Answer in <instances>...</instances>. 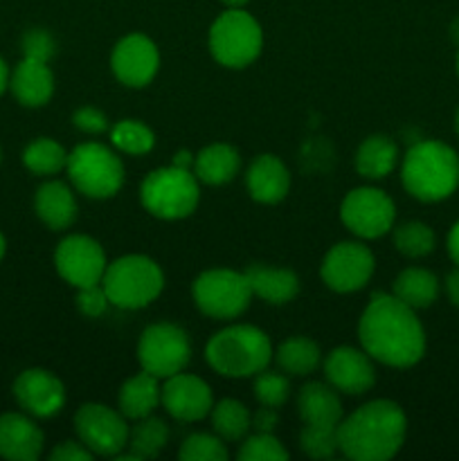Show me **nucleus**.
Returning a JSON list of instances; mask_svg holds the SVG:
<instances>
[{"instance_id":"1","label":"nucleus","mask_w":459,"mask_h":461,"mask_svg":"<svg viewBox=\"0 0 459 461\" xmlns=\"http://www.w3.org/2000/svg\"><path fill=\"white\" fill-rule=\"evenodd\" d=\"M363 349L390 367H412L426 354V333L405 302L376 293L358 324Z\"/></svg>"},{"instance_id":"2","label":"nucleus","mask_w":459,"mask_h":461,"mask_svg":"<svg viewBox=\"0 0 459 461\" xmlns=\"http://www.w3.org/2000/svg\"><path fill=\"white\" fill-rule=\"evenodd\" d=\"M408 430L405 412L394 401H372L338 423L340 450L354 461H385L400 450Z\"/></svg>"},{"instance_id":"3","label":"nucleus","mask_w":459,"mask_h":461,"mask_svg":"<svg viewBox=\"0 0 459 461\" xmlns=\"http://www.w3.org/2000/svg\"><path fill=\"white\" fill-rule=\"evenodd\" d=\"M403 187L423 203H439L459 187V156L448 144L423 140L412 144L400 167Z\"/></svg>"},{"instance_id":"4","label":"nucleus","mask_w":459,"mask_h":461,"mask_svg":"<svg viewBox=\"0 0 459 461\" xmlns=\"http://www.w3.org/2000/svg\"><path fill=\"white\" fill-rule=\"evenodd\" d=\"M205 358L220 376H256L268 367L273 358V347L261 329L250 327V324H234L212 336L205 347Z\"/></svg>"},{"instance_id":"5","label":"nucleus","mask_w":459,"mask_h":461,"mask_svg":"<svg viewBox=\"0 0 459 461\" xmlns=\"http://www.w3.org/2000/svg\"><path fill=\"white\" fill-rule=\"evenodd\" d=\"M102 286L112 306L135 311L158 300L165 286V275L148 257L126 255L106 266Z\"/></svg>"},{"instance_id":"6","label":"nucleus","mask_w":459,"mask_h":461,"mask_svg":"<svg viewBox=\"0 0 459 461\" xmlns=\"http://www.w3.org/2000/svg\"><path fill=\"white\" fill-rule=\"evenodd\" d=\"M140 198L148 214L162 221H178L196 210L201 189H198V178L192 174V169L169 165L151 171L144 178Z\"/></svg>"},{"instance_id":"7","label":"nucleus","mask_w":459,"mask_h":461,"mask_svg":"<svg viewBox=\"0 0 459 461\" xmlns=\"http://www.w3.org/2000/svg\"><path fill=\"white\" fill-rule=\"evenodd\" d=\"M68 178L88 198H111L124 185V165L108 147L84 142L68 153Z\"/></svg>"},{"instance_id":"8","label":"nucleus","mask_w":459,"mask_h":461,"mask_svg":"<svg viewBox=\"0 0 459 461\" xmlns=\"http://www.w3.org/2000/svg\"><path fill=\"white\" fill-rule=\"evenodd\" d=\"M264 34L255 18L241 7L220 14L210 30V52L220 66L246 68L259 57Z\"/></svg>"},{"instance_id":"9","label":"nucleus","mask_w":459,"mask_h":461,"mask_svg":"<svg viewBox=\"0 0 459 461\" xmlns=\"http://www.w3.org/2000/svg\"><path fill=\"white\" fill-rule=\"evenodd\" d=\"M252 291L246 273L228 268L205 270L194 282V302L205 315L216 320H232L250 306Z\"/></svg>"},{"instance_id":"10","label":"nucleus","mask_w":459,"mask_h":461,"mask_svg":"<svg viewBox=\"0 0 459 461\" xmlns=\"http://www.w3.org/2000/svg\"><path fill=\"white\" fill-rule=\"evenodd\" d=\"M189 338L180 327L169 322L151 324L138 345V360L144 372L156 378H169L183 372L189 363Z\"/></svg>"},{"instance_id":"11","label":"nucleus","mask_w":459,"mask_h":461,"mask_svg":"<svg viewBox=\"0 0 459 461\" xmlns=\"http://www.w3.org/2000/svg\"><path fill=\"white\" fill-rule=\"evenodd\" d=\"M342 223L360 239H378L394 225L396 207L385 192L376 187L351 189L340 207Z\"/></svg>"},{"instance_id":"12","label":"nucleus","mask_w":459,"mask_h":461,"mask_svg":"<svg viewBox=\"0 0 459 461\" xmlns=\"http://www.w3.org/2000/svg\"><path fill=\"white\" fill-rule=\"evenodd\" d=\"M75 430L79 441L93 455L112 457L129 444V426L124 414L102 403H86L75 414Z\"/></svg>"},{"instance_id":"13","label":"nucleus","mask_w":459,"mask_h":461,"mask_svg":"<svg viewBox=\"0 0 459 461\" xmlns=\"http://www.w3.org/2000/svg\"><path fill=\"white\" fill-rule=\"evenodd\" d=\"M54 266L68 284L86 288L102 284L108 261L104 248L94 239L86 234H70L57 246Z\"/></svg>"},{"instance_id":"14","label":"nucleus","mask_w":459,"mask_h":461,"mask_svg":"<svg viewBox=\"0 0 459 461\" xmlns=\"http://www.w3.org/2000/svg\"><path fill=\"white\" fill-rule=\"evenodd\" d=\"M372 250L363 243L342 241L327 252L322 261V279L331 291L336 293H354L367 286L374 275Z\"/></svg>"},{"instance_id":"15","label":"nucleus","mask_w":459,"mask_h":461,"mask_svg":"<svg viewBox=\"0 0 459 461\" xmlns=\"http://www.w3.org/2000/svg\"><path fill=\"white\" fill-rule=\"evenodd\" d=\"M111 66L122 84L129 88H144L158 75L160 54L148 36L129 34L112 50Z\"/></svg>"},{"instance_id":"16","label":"nucleus","mask_w":459,"mask_h":461,"mask_svg":"<svg viewBox=\"0 0 459 461\" xmlns=\"http://www.w3.org/2000/svg\"><path fill=\"white\" fill-rule=\"evenodd\" d=\"M14 396L27 414L36 419H50L63 410L66 387L48 369L32 367L18 374L14 381Z\"/></svg>"},{"instance_id":"17","label":"nucleus","mask_w":459,"mask_h":461,"mask_svg":"<svg viewBox=\"0 0 459 461\" xmlns=\"http://www.w3.org/2000/svg\"><path fill=\"white\" fill-rule=\"evenodd\" d=\"M160 387V403L178 421H201L214 408L212 390L202 378L192 374H174Z\"/></svg>"},{"instance_id":"18","label":"nucleus","mask_w":459,"mask_h":461,"mask_svg":"<svg viewBox=\"0 0 459 461\" xmlns=\"http://www.w3.org/2000/svg\"><path fill=\"white\" fill-rule=\"evenodd\" d=\"M324 376L328 385L345 394H364L376 383L372 356L354 347H338L324 360Z\"/></svg>"},{"instance_id":"19","label":"nucleus","mask_w":459,"mask_h":461,"mask_svg":"<svg viewBox=\"0 0 459 461\" xmlns=\"http://www.w3.org/2000/svg\"><path fill=\"white\" fill-rule=\"evenodd\" d=\"M43 453V432L30 417L18 412L0 414V457L36 461Z\"/></svg>"},{"instance_id":"20","label":"nucleus","mask_w":459,"mask_h":461,"mask_svg":"<svg viewBox=\"0 0 459 461\" xmlns=\"http://www.w3.org/2000/svg\"><path fill=\"white\" fill-rule=\"evenodd\" d=\"M248 192L256 203H266V205H274V203L284 201L291 187V174H288L286 165L279 160L273 153H261L252 160L250 169L246 174Z\"/></svg>"},{"instance_id":"21","label":"nucleus","mask_w":459,"mask_h":461,"mask_svg":"<svg viewBox=\"0 0 459 461\" xmlns=\"http://www.w3.org/2000/svg\"><path fill=\"white\" fill-rule=\"evenodd\" d=\"M9 88L22 106H45L54 95V75L45 61L22 57V61L9 75Z\"/></svg>"},{"instance_id":"22","label":"nucleus","mask_w":459,"mask_h":461,"mask_svg":"<svg viewBox=\"0 0 459 461\" xmlns=\"http://www.w3.org/2000/svg\"><path fill=\"white\" fill-rule=\"evenodd\" d=\"M36 216L48 225L50 230H66L76 219V201L72 189L66 183L50 180L36 189L34 196Z\"/></svg>"},{"instance_id":"23","label":"nucleus","mask_w":459,"mask_h":461,"mask_svg":"<svg viewBox=\"0 0 459 461\" xmlns=\"http://www.w3.org/2000/svg\"><path fill=\"white\" fill-rule=\"evenodd\" d=\"M246 279L252 295L261 297L268 304H286L300 291L297 275L286 268H270V266L264 264H252L246 270Z\"/></svg>"},{"instance_id":"24","label":"nucleus","mask_w":459,"mask_h":461,"mask_svg":"<svg viewBox=\"0 0 459 461\" xmlns=\"http://www.w3.org/2000/svg\"><path fill=\"white\" fill-rule=\"evenodd\" d=\"M297 412L310 426H338L342 421V403L338 392L324 383H309L297 396Z\"/></svg>"},{"instance_id":"25","label":"nucleus","mask_w":459,"mask_h":461,"mask_svg":"<svg viewBox=\"0 0 459 461\" xmlns=\"http://www.w3.org/2000/svg\"><path fill=\"white\" fill-rule=\"evenodd\" d=\"M241 169V156L230 144H210L194 158V176L205 185L230 183Z\"/></svg>"},{"instance_id":"26","label":"nucleus","mask_w":459,"mask_h":461,"mask_svg":"<svg viewBox=\"0 0 459 461\" xmlns=\"http://www.w3.org/2000/svg\"><path fill=\"white\" fill-rule=\"evenodd\" d=\"M158 403H160V385H158V378L153 374L144 372V369L138 376L129 378L122 385L120 396H117L120 412L126 419H133V421L151 417Z\"/></svg>"},{"instance_id":"27","label":"nucleus","mask_w":459,"mask_h":461,"mask_svg":"<svg viewBox=\"0 0 459 461\" xmlns=\"http://www.w3.org/2000/svg\"><path fill=\"white\" fill-rule=\"evenodd\" d=\"M396 160H399V151L387 135H369L356 153V169L364 178L378 180L392 174Z\"/></svg>"},{"instance_id":"28","label":"nucleus","mask_w":459,"mask_h":461,"mask_svg":"<svg viewBox=\"0 0 459 461\" xmlns=\"http://www.w3.org/2000/svg\"><path fill=\"white\" fill-rule=\"evenodd\" d=\"M394 295L410 309H428L439 295V282L426 268H408L396 277Z\"/></svg>"},{"instance_id":"29","label":"nucleus","mask_w":459,"mask_h":461,"mask_svg":"<svg viewBox=\"0 0 459 461\" xmlns=\"http://www.w3.org/2000/svg\"><path fill=\"white\" fill-rule=\"evenodd\" d=\"M274 358L284 372L292 374V376H306V374H313L318 369L322 354L310 338L295 336L279 345Z\"/></svg>"},{"instance_id":"30","label":"nucleus","mask_w":459,"mask_h":461,"mask_svg":"<svg viewBox=\"0 0 459 461\" xmlns=\"http://www.w3.org/2000/svg\"><path fill=\"white\" fill-rule=\"evenodd\" d=\"M169 439V428L162 419L156 417H144L138 419V426L129 430V450L135 455V459H151L160 453Z\"/></svg>"},{"instance_id":"31","label":"nucleus","mask_w":459,"mask_h":461,"mask_svg":"<svg viewBox=\"0 0 459 461\" xmlns=\"http://www.w3.org/2000/svg\"><path fill=\"white\" fill-rule=\"evenodd\" d=\"M22 165L36 176H54L66 169L68 151L50 138H39L22 151Z\"/></svg>"},{"instance_id":"32","label":"nucleus","mask_w":459,"mask_h":461,"mask_svg":"<svg viewBox=\"0 0 459 461\" xmlns=\"http://www.w3.org/2000/svg\"><path fill=\"white\" fill-rule=\"evenodd\" d=\"M210 414L216 435L225 441H241L252 428V419L248 408L234 399L220 401L219 405L212 408Z\"/></svg>"},{"instance_id":"33","label":"nucleus","mask_w":459,"mask_h":461,"mask_svg":"<svg viewBox=\"0 0 459 461\" xmlns=\"http://www.w3.org/2000/svg\"><path fill=\"white\" fill-rule=\"evenodd\" d=\"M111 142L112 147L129 153V156H142V153L151 151L156 138H153V131L144 126L142 122L122 120L112 126Z\"/></svg>"},{"instance_id":"34","label":"nucleus","mask_w":459,"mask_h":461,"mask_svg":"<svg viewBox=\"0 0 459 461\" xmlns=\"http://www.w3.org/2000/svg\"><path fill=\"white\" fill-rule=\"evenodd\" d=\"M435 232L428 228L426 223L418 221H410L400 228L394 230V246L400 255L410 257V259H418L435 250Z\"/></svg>"},{"instance_id":"35","label":"nucleus","mask_w":459,"mask_h":461,"mask_svg":"<svg viewBox=\"0 0 459 461\" xmlns=\"http://www.w3.org/2000/svg\"><path fill=\"white\" fill-rule=\"evenodd\" d=\"M300 448L310 459H331L340 450L338 444V426H310L306 423L300 432Z\"/></svg>"},{"instance_id":"36","label":"nucleus","mask_w":459,"mask_h":461,"mask_svg":"<svg viewBox=\"0 0 459 461\" xmlns=\"http://www.w3.org/2000/svg\"><path fill=\"white\" fill-rule=\"evenodd\" d=\"M241 461H284L288 459V450L273 437V432H256L248 437L238 450Z\"/></svg>"},{"instance_id":"37","label":"nucleus","mask_w":459,"mask_h":461,"mask_svg":"<svg viewBox=\"0 0 459 461\" xmlns=\"http://www.w3.org/2000/svg\"><path fill=\"white\" fill-rule=\"evenodd\" d=\"M180 459L184 461H223L228 459V448L219 437L192 435L180 448Z\"/></svg>"},{"instance_id":"38","label":"nucleus","mask_w":459,"mask_h":461,"mask_svg":"<svg viewBox=\"0 0 459 461\" xmlns=\"http://www.w3.org/2000/svg\"><path fill=\"white\" fill-rule=\"evenodd\" d=\"M288 394H291V385H288V381L282 376V374L266 372V369L256 374L255 396L261 405L279 408L282 403H286Z\"/></svg>"},{"instance_id":"39","label":"nucleus","mask_w":459,"mask_h":461,"mask_svg":"<svg viewBox=\"0 0 459 461\" xmlns=\"http://www.w3.org/2000/svg\"><path fill=\"white\" fill-rule=\"evenodd\" d=\"M54 52H57V43L45 30H30L22 36V57L48 63Z\"/></svg>"},{"instance_id":"40","label":"nucleus","mask_w":459,"mask_h":461,"mask_svg":"<svg viewBox=\"0 0 459 461\" xmlns=\"http://www.w3.org/2000/svg\"><path fill=\"white\" fill-rule=\"evenodd\" d=\"M108 304H111V302H108V295H106V291H104L102 284L79 288V295H76V306H79L81 313L88 315V318H99V315L108 309Z\"/></svg>"},{"instance_id":"41","label":"nucleus","mask_w":459,"mask_h":461,"mask_svg":"<svg viewBox=\"0 0 459 461\" xmlns=\"http://www.w3.org/2000/svg\"><path fill=\"white\" fill-rule=\"evenodd\" d=\"M72 122H75V126L81 131V133L97 135V133H104V131L108 129L106 115L93 106L79 108V111L75 113V117H72Z\"/></svg>"},{"instance_id":"42","label":"nucleus","mask_w":459,"mask_h":461,"mask_svg":"<svg viewBox=\"0 0 459 461\" xmlns=\"http://www.w3.org/2000/svg\"><path fill=\"white\" fill-rule=\"evenodd\" d=\"M94 455L86 448L84 444H76V441H63L57 448L50 453V459L52 461H90Z\"/></svg>"},{"instance_id":"43","label":"nucleus","mask_w":459,"mask_h":461,"mask_svg":"<svg viewBox=\"0 0 459 461\" xmlns=\"http://www.w3.org/2000/svg\"><path fill=\"white\" fill-rule=\"evenodd\" d=\"M274 426H277V408L261 405L255 417H252V428L256 432H273Z\"/></svg>"},{"instance_id":"44","label":"nucleus","mask_w":459,"mask_h":461,"mask_svg":"<svg viewBox=\"0 0 459 461\" xmlns=\"http://www.w3.org/2000/svg\"><path fill=\"white\" fill-rule=\"evenodd\" d=\"M446 293H448V300L453 302L454 306H459V266L457 270H453V273L446 277Z\"/></svg>"},{"instance_id":"45","label":"nucleus","mask_w":459,"mask_h":461,"mask_svg":"<svg viewBox=\"0 0 459 461\" xmlns=\"http://www.w3.org/2000/svg\"><path fill=\"white\" fill-rule=\"evenodd\" d=\"M448 255L450 259L459 266V221L450 228L448 232Z\"/></svg>"},{"instance_id":"46","label":"nucleus","mask_w":459,"mask_h":461,"mask_svg":"<svg viewBox=\"0 0 459 461\" xmlns=\"http://www.w3.org/2000/svg\"><path fill=\"white\" fill-rule=\"evenodd\" d=\"M171 165L180 167V169H192V167H194V156L189 151H178L174 156V160H171Z\"/></svg>"},{"instance_id":"47","label":"nucleus","mask_w":459,"mask_h":461,"mask_svg":"<svg viewBox=\"0 0 459 461\" xmlns=\"http://www.w3.org/2000/svg\"><path fill=\"white\" fill-rule=\"evenodd\" d=\"M9 75H12V72H9L7 63H4L3 59H0V97H3L4 90L9 88Z\"/></svg>"},{"instance_id":"48","label":"nucleus","mask_w":459,"mask_h":461,"mask_svg":"<svg viewBox=\"0 0 459 461\" xmlns=\"http://www.w3.org/2000/svg\"><path fill=\"white\" fill-rule=\"evenodd\" d=\"M450 36H453L454 43L459 45V18H454L453 25H450Z\"/></svg>"},{"instance_id":"49","label":"nucleus","mask_w":459,"mask_h":461,"mask_svg":"<svg viewBox=\"0 0 459 461\" xmlns=\"http://www.w3.org/2000/svg\"><path fill=\"white\" fill-rule=\"evenodd\" d=\"M4 252H7V241H4L3 232H0V261L4 259Z\"/></svg>"},{"instance_id":"50","label":"nucleus","mask_w":459,"mask_h":461,"mask_svg":"<svg viewBox=\"0 0 459 461\" xmlns=\"http://www.w3.org/2000/svg\"><path fill=\"white\" fill-rule=\"evenodd\" d=\"M225 5H228V7H243V5L248 3V0H223Z\"/></svg>"},{"instance_id":"51","label":"nucleus","mask_w":459,"mask_h":461,"mask_svg":"<svg viewBox=\"0 0 459 461\" xmlns=\"http://www.w3.org/2000/svg\"><path fill=\"white\" fill-rule=\"evenodd\" d=\"M454 129H457L459 133V108H457V115H454Z\"/></svg>"},{"instance_id":"52","label":"nucleus","mask_w":459,"mask_h":461,"mask_svg":"<svg viewBox=\"0 0 459 461\" xmlns=\"http://www.w3.org/2000/svg\"><path fill=\"white\" fill-rule=\"evenodd\" d=\"M454 68H457V77H459V52H457V63H454Z\"/></svg>"},{"instance_id":"53","label":"nucleus","mask_w":459,"mask_h":461,"mask_svg":"<svg viewBox=\"0 0 459 461\" xmlns=\"http://www.w3.org/2000/svg\"><path fill=\"white\" fill-rule=\"evenodd\" d=\"M0 162H3V149H0Z\"/></svg>"}]
</instances>
